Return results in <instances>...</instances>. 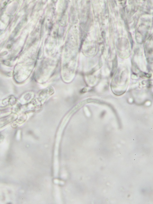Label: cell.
I'll list each match as a JSON object with an SVG mask.
<instances>
[{
	"mask_svg": "<svg viewBox=\"0 0 153 204\" xmlns=\"http://www.w3.org/2000/svg\"><path fill=\"white\" fill-rule=\"evenodd\" d=\"M4 138L3 136L0 133V142L2 141Z\"/></svg>",
	"mask_w": 153,
	"mask_h": 204,
	"instance_id": "cell-1",
	"label": "cell"
}]
</instances>
